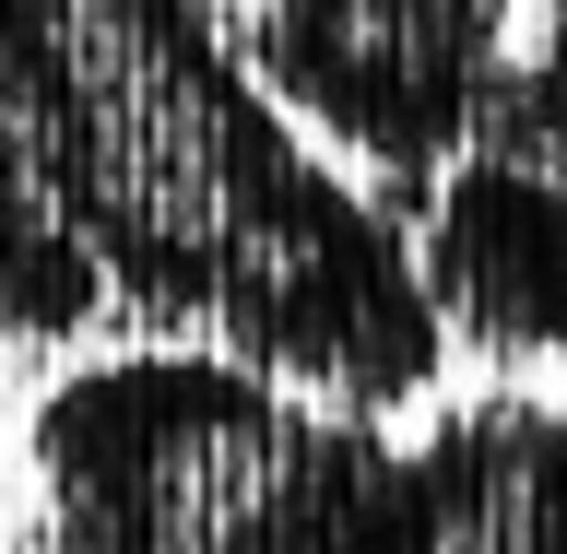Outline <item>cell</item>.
I'll list each match as a JSON object with an SVG mask.
<instances>
[{"label": "cell", "mask_w": 567, "mask_h": 554, "mask_svg": "<svg viewBox=\"0 0 567 554\" xmlns=\"http://www.w3.org/2000/svg\"><path fill=\"white\" fill-rule=\"evenodd\" d=\"M0 130L83 224L106 307L213 331L331 414H414L450 378L402 212L308 154L213 0H0Z\"/></svg>", "instance_id": "6da1fadb"}, {"label": "cell", "mask_w": 567, "mask_h": 554, "mask_svg": "<svg viewBox=\"0 0 567 554\" xmlns=\"http://www.w3.org/2000/svg\"><path fill=\"white\" fill-rule=\"evenodd\" d=\"M508 35L520 0H237L260 95L367 177H390V201L485 130Z\"/></svg>", "instance_id": "3957f363"}, {"label": "cell", "mask_w": 567, "mask_h": 554, "mask_svg": "<svg viewBox=\"0 0 567 554\" xmlns=\"http://www.w3.org/2000/svg\"><path fill=\"white\" fill-rule=\"evenodd\" d=\"M414 272L450 354L567 366V177L461 142L437 177H414Z\"/></svg>", "instance_id": "277c9868"}, {"label": "cell", "mask_w": 567, "mask_h": 554, "mask_svg": "<svg viewBox=\"0 0 567 554\" xmlns=\"http://www.w3.org/2000/svg\"><path fill=\"white\" fill-rule=\"evenodd\" d=\"M24 460L60 554H437L425 460L237 354L71 366Z\"/></svg>", "instance_id": "7a4b0ae2"}, {"label": "cell", "mask_w": 567, "mask_h": 554, "mask_svg": "<svg viewBox=\"0 0 567 554\" xmlns=\"http://www.w3.org/2000/svg\"><path fill=\"white\" fill-rule=\"evenodd\" d=\"M95 318H106L95 248L60 212V189L35 177V154L0 130V331L12 343H83Z\"/></svg>", "instance_id": "5b68a950"}, {"label": "cell", "mask_w": 567, "mask_h": 554, "mask_svg": "<svg viewBox=\"0 0 567 554\" xmlns=\"http://www.w3.org/2000/svg\"><path fill=\"white\" fill-rule=\"evenodd\" d=\"M473 142H496V154L567 177V0H544L532 35H508V71H496L485 130H473Z\"/></svg>", "instance_id": "8992f818"}]
</instances>
